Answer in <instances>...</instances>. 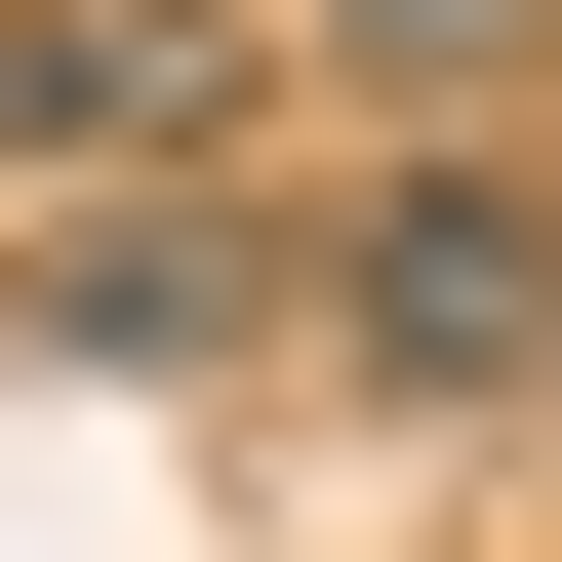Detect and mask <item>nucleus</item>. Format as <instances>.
<instances>
[{"label":"nucleus","mask_w":562,"mask_h":562,"mask_svg":"<svg viewBox=\"0 0 562 562\" xmlns=\"http://www.w3.org/2000/svg\"><path fill=\"white\" fill-rule=\"evenodd\" d=\"M322 362H362V402H522L562 362V201L522 161H362V201H322Z\"/></svg>","instance_id":"obj_1"},{"label":"nucleus","mask_w":562,"mask_h":562,"mask_svg":"<svg viewBox=\"0 0 562 562\" xmlns=\"http://www.w3.org/2000/svg\"><path fill=\"white\" fill-rule=\"evenodd\" d=\"M322 41H362L402 161H522V81H562V0H322Z\"/></svg>","instance_id":"obj_4"},{"label":"nucleus","mask_w":562,"mask_h":562,"mask_svg":"<svg viewBox=\"0 0 562 562\" xmlns=\"http://www.w3.org/2000/svg\"><path fill=\"white\" fill-rule=\"evenodd\" d=\"M201 121H241L201 0H0V241L41 201H201Z\"/></svg>","instance_id":"obj_3"},{"label":"nucleus","mask_w":562,"mask_h":562,"mask_svg":"<svg viewBox=\"0 0 562 562\" xmlns=\"http://www.w3.org/2000/svg\"><path fill=\"white\" fill-rule=\"evenodd\" d=\"M0 362H121V402L322 362V241H241V201H41V241H0Z\"/></svg>","instance_id":"obj_2"}]
</instances>
